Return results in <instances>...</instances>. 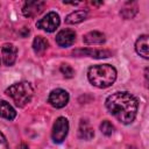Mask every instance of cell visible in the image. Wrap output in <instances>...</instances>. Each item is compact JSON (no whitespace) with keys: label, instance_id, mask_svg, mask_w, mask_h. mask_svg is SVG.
<instances>
[{"label":"cell","instance_id":"9c48e42d","mask_svg":"<svg viewBox=\"0 0 149 149\" xmlns=\"http://www.w3.org/2000/svg\"><path fill=\"white\" fill-rule=\"evenodd\" d=\"M1 55H2V61L6 65L10 66L14 64L15 59H16V55H17V49L15 45L10 44V43H6L2 45L1 48Z\"/></svg>","mask_w":149,"mask_h":149},{"label":"cell","instance_id":"6da1fadb","mask_svg":"<svg viewBox=\"0 0 149 149\" xmlns=\"http://www.w3.org/2000/svg\"><path fill=\"white\" fill-rule=\"evenodd\" d=\"M137 99L129 92H115L106 99V108L121 123H132L137 113Z\"/></svg>","mask_w":149,"mask_h":149},{"label":"cell","instance_id":"ba28073f","mask_svg":"<svg viewBox=\"0 0 149 149\" xmlns=\"http://www.w3.org/2000/svg\"><path fill=\"white\" fill-rule=\"evenodd\" d=\"M76 41V33L71 29H63L56 35V43L59 47H70Z\"/></svg>","mask_w":149,"mask_h":149},{"label":"cell","instance_id":"8992f818","mask_svg":"<svg viewBox=\"0 0 149 149\" xmlns=\"http://www.w3.org/2000/svg\"><path fill=\"white\" fill-rule=\"evenodd\" d=\"M49 104L55 108H62L69 102V93L63 88L52 90L48 98Z\"/></svg>","mask_w":149,"mask_h":149},{"label":"cell","instance_id":"9a60e30c","mask_svg":"<svg viewBox=\"0 0 149 149\" xmlns=\"http://www.w3.org/2000/svg\"><path fill=\"white\" fill-rule=\"evenodd\" d=\"M79 137L84 139V140H91L94 136V132L91 128V126L88 125V122L86 120H81L80 125H79Z\"/></svg>","mask_w":149,"mask_h":149},{"label":"cell","instance_id":"e0dca14e","mask_svg":"<svg viewBox=\"0 0 149 149\" xmlns=\"http://www.w3.org/2000/svg\"><path fill=\"white\" fill-rule=\"evenodd\" d=\"M100 130H101V133H102L104 135L109 136V135H112L113 132H114V126H113L109 121L105 120V121H102V123L100 125Z\"/></svg>","mask_w":149,"mask_h":149},{"label":"cell","instance_id":"7a4b0ae2","mask_svg":"<svg viewBox=\"0 0 149 149\" xmlns=\"http://www.w3.org/2000/svg\"><path fill=\"white\" fill-rule=\"evenodd\" d=\"M87 78L93 86L99 88H106L116 79V70L109 64H98L93 65L87 71Z\"/></svg>","mask_w":149,"mask_h":149},{"label":"cell","instance_id":"52a82bcc","mask_svg":"<svg viewBox=\"0 0 149 149\" xmlns=\"http://www.w3.org/2000/svg\"><path fill=\"white\" fill-rule=\"evenodd\" d=\"M44 1H27L22 7V13L27 17H34L44 9Z\"/></svg>","mask_w":149,"mask_h":149},{"label":"cell","instance_id":"8fae6325","mask_svg":"<svg viewBox=\"0 0 149 149\" xmlns=\"http://www.w3.org/2000/svg\"><path fill=\"white\" fill-rule=\"evenodd\" d=\"M148 47H149V44H148V36H147V35L140 36V37L137 38L136 43H135V50H136V52H137L140 56H142V57L146 58V59L149 58V50H148Z\"/></svg>","mask_w":149,"mask_h":149},{"label":"cell","instance_id":"30bf717a","mask_svg":"<svg viewBox=\"0 0 149 149\" xmlns=\"http://www.w3.org/2000/svg\"><path fill=\"white\" fill-rule=\"evenodd\" d=\"M73 55H78V56H90V57H94V58H106L109 57L112 55V52L109 50H97V49H78L73 51Z\"/></svg>","mask_w":149,"mask_h":149},{"label":"cell","instance_id":"5b68a950","mask_svg":"<svg viewBox=\"0 0 149 149\" xmlns=\"http://www.w3.org/2000/svg\"><path fill=\"white\" fill-rule=\"evenodd\" d=\"M59 23H61L59 15L57 13H55V12H50L45 16H43L41 20H38L36 26H37V28H40V29H42L44 31L52 33L58 28Z\"/></svg>","mask_w":149,"mask_h":149},{"label":"cell","instance_id":"2e32d148","mask_svg":"<svg viewBox=\"0 0 149 149\" xmlns=\"http://www.w3.org/2000/svg\"><path fill=\"white\" fill-rule=\"evenodd\" d=\"M48 47H49L48 41L42 36H36L33 41V49L37 55H42L48 49Z\"/></svg>","mask_w":149,"mask_h":149},{"label":"cell","instance_id":"7c38bea8","mask_svg":"<svg viewBox=\"0 0 149 149\" xmlns=\"http://www.w3.org/2000/svg\"><path fill=\"white\" fill-rule=\"evenodd\" d=\"M0 116L5 118L7 120H13L16 116V112L9 102H7L5 100H0Z\"/></svg>","mask_w":149,"mask_h":149},{"label":"cell","instance_id":"5bb4252c","mask_svg":"<svg viewBox=\"0 0 149 149\" xmlns=\"http://www.w3.org/2000/svg\"><path fill=\"white\" fill-rule=\"evenodd\" d=\"M87 16V12L84 10V9H80V10H76V12H72L70 13L66 19H65V22L68 24H76V23H79L81 21H84Z\"/></svg>","mask_w":149,"mask_h":149},{"label":"cell","instance_id":"277c9868","mask_svg":"<svg viewBox=\"0 0 149 149\" xmlns=\"http://www.w3.org/2000/svg\"><path fill=\"white\" fill-rule=\"evenodd\" d=\"M68 132H69V121H68V119L63 118V116H59L55 121L54 127H52L51 136H52L54 142H56V143L63 142L65 140L66 135H68Z\"/></svg>","mask_w":149,"mask_h":149},{"label":"cell","instance_id":"ac0fdd59","mask_svg":"<svg viewBox=\"0 0 149 149\" xmlns=\"http://www.w3.org/2000/svg\"><path fill=\"white\" fill-rule=\"evenodd\" d=\"M61 72L66 77V78H72L74 74L73 69L69 65V64H62L61 65Z\"/></svg>","mask_w":149,"mask_h":149},{"label":"cell","instance_id":"4fadbf2b","mask_svg":"<svg viewBox=\"0 0 149 149\" xmlns=\"http://www.w3.org/2000/svg\"><path fill=\"white\" fill-rule=\"evenodd\" d=\"M83 41L86 44H101L105 42V35L100 31H90L83 37Z\"/></svg>","mask_w":149,"mask_h":149},{"label":"cell","instance_id":"d6986e66","mask_svg":"<svg viewBox=\"0 0 149 149\" xmlns=\"http://www.w3.org/2000/svg\"><path fill=\"white\" fill-rule=\"evenodd\" d=\"M0 149H9L8 147V142L5 137V135L0 132Z\"/></svg>","mask_w":149,"mask_h":149},{"label":"cell","instance_id":"3957f363","mask_svg":"<svg viewBox=\"0 0 149 149\" xmlns=\"http://www.w3.org/2000/svg\"><path fill=\"white\" fill-rule=\"evenodd\" d=\"M33 93H34L33 87L28 81L15 83L6 90V94L19 107H23L28 102H30L33 98Z\"/></svg>","mask_w":149,"mask_h":149}]
</instances>
